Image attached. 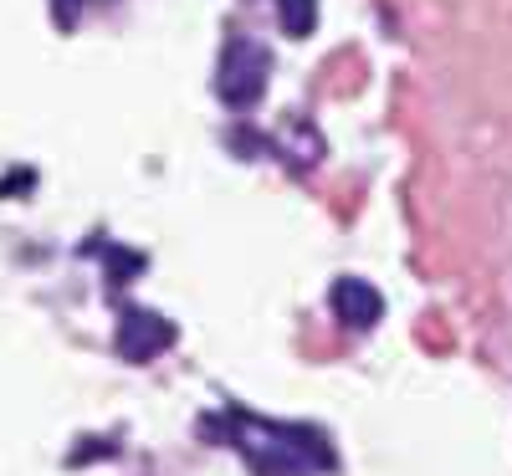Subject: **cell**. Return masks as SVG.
<instances>
[{
  "instance_id": "obj_1",
  "label": "cell",
  "mask_w": 512,
  "mask_h": 476,
  "mask_svg": "<svg viewBox=\"0 0 512 476\" xmlns=\"http://www.w3.org/2000/svg\"><path fill=\"white\" fill-rule=\"evenodd\" d=\"M267 77H272V52L262 47V41H251V36L226 41L221 72H216V93H221V103H231V108H251L256 98L267 93Z\"/></svg>"
},
{
  "instance_id": "obj_2",
  "label": "cell",
  "mask_w": 512,
  "mask_h": 476,
  "mask_svg": "<svg viewBox=\"0 0 512 476\" xmlns=\"http://www.w3.org/2000/svg\"><path fill=\"white\" fill-rule=\"evenodd\" d=\"M169 343H175V323L159 318V313H149V308H128V313L118 318V354H123V359H134V364L159 359Z\"/></svg>"
},
{
  "instance_id": "obj_3",
  "label": "cell",
  "mask_w": 512,
  "mask_h": 476,
  "mask_svg": "<svg viewBox=\"0 0 512 476\" xmlns=\"http://www.w3.org/2000/svg\"><path fill=\"white\" fill-rule=\"evenodd\" d=\"M333 313L344 318L349 328H374V323H379V313H384V297H379L369 282L344 277V282L333 287Z\"/></svg>"
},
{
  "instance_id": "obj_4",
  "label": "cell",
  "mask_w": 512,
  "mask_h": 476,
  "mask_svg": "<svg viewBox=\"0 0 512 476\" xmlns=\"http://www.w3.org/2000/svg\"><path fill=\"white\" fill-rule=\"evenodd\" d=\"M277 21L287 36H308L318 26V0H277Z\"/></svg>"
},
{
  "instance_id": "obj_5",
  "label": "cell",
  "mask_w": 512,
  "mask_h": 476,
  "mask_svg": "<svg viewBox=\"0 0 512 476\" xmlns=\"http://www.w3.org/2000/svg\"><path fill=\"white\" fill-rule=\"evenodd\" d=\"M77 16H82V0H52V21H57L62 31H72Z\"/></svg>"
}]
</instances>
